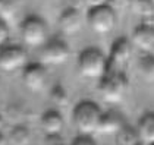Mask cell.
<instances>
[{"label":"cell","instance_id":"cell-1","mask_svg":"<svg viewBox=\"0 0 154 145\" xmlns=\"http://www.w3.org/2000/svg\"><path fill=\"white\" fill-rule=\"evenodd\" d=\"M98 92L101 98L109 104H118L120 103L129 88L128 76L123 71L107 69V72L98 79Z\"/></svg>","mask_w":154,"mask_h":145},{"label":"cell","instance_id":"cell-2","mask_svg":"<svg viewBox=\"0 0 154 145\" xmlns=\"http://www.w3.org/2000/svg\"><path fill=\"white\" fill-rule=\"evenodd\" d=\"M103 111L98 104L90 100H84L75 106L72 111V119L76 131L81 135H93L98 129V123L101 119Z\"/></svg>","mask_w":154,"mask_h":145},{"label":"cell","instance_id":"cell-3","mask_svg":"<svg viewBox=\"0 0 154 145\" xmlns=\"http://www.w3.org/2000/svg\"><path fill=\"white\" fill-rule=\"evenodd\" d=\"M78 72L87 79H100L107 72L106 54L97 47H87L79 53Z\"/></svg>","mask_w":154,"mask_h":145},{"label":"cell","instance_id":"cell-4","mask_svg":"<svg viewBox=\"0 0 154 145\" xmlns=\"http://www.w3.org/2000/svg\"><path fill=\"white\" fill-rule=\"evenodd\" d=\"M21 37L28 47H41L48 40L47 24L38 16H28L21 22Z\"/></svg>","mask_w":154,"mask_h":145},{"label":"cell","instance_id":"cell-5","mask_svg":"<svg viewBox=\"0 0 154 145\" xmlns=\"http://www.w3.org/2000/svg\"><path fill=\"white\" fill-rule=\"evenodd\" d=\"M87 22L95 34H100V35L109 34L113 31L116 25V13L110 5L93 8V9H88Z\"/></svg>","mask_w":154,"mask_h":145},{"label":"cell","instance_id":"cell-6","mask_svg":"<svg viewBox=\"0 0 154 145\" xmlns=\"http://www.w3.org/2000/svg\"><path fill=\"white\" fill-rule=\"evenodd\" d=\"M69 57H71V48L68 46V43L62 38L47 40L41 46L40 59H41V63L44 66L46 65L60 66V65H63L69 60Z\"/></svg>","mask_w":154,"mask_h":145},{"label":"cell","instance_id":"cell-7","mask_svg":"<svg viewBox=\"0 0 154 145\" xmlns=\"http://www.w3.org/2000/svg\"><path fill=\"white\" fill-rule=\"evenodd\" d=\"M26 50L18 44H5L0 47V69L3 72H15L26 65Z\"/></svg>","mask_w":154,"mask_h":145},{"label":"cell","instance_id":"cell-8","mask_svg":"<svg viewBox=\"0 0 154 145\" xmlns=\"http://www.w3.org/2000/svg\"><path fill=\"white\" fill-rule=\"evenodd\" d=\"M132 56V44L126 37L118 38L110 48V54L107 57V69L123 71Z\"/></svg>","mask_w":154,"mask_h":145},{"label":"cell","instance_id":"cell-9","mask_svg":"<svg viewBox=\"0 0 154 145\" xmlns=\"http://www.w3.org/2000/svg\"><path fill=\"white\" fill-rule=\"evenodd\" d=\"M22 82L25 88L31 92H40L47 84V71L46 66L40 63H28L24 66Z\"/></svg>","mask_w":154,"mask_h":145},{"label":"cell","instance_id":"cell-10","mask_svg":"<svg viewBox=\"0 0 154 145\" xmlns=\"http://www.w3.org/2000/svg\"><path fill=\"white\" fill-rule=\"evenodd\" d=\"M144 53L154 50V25L150 22H141L132 31V43Z\"/></svg>","mask_w":154,"mask_h":145},{"label":"cell","instance_id":"cell-11","mask_svg":"<svg viewBox=\"0 0 154 145\" xmlns=\"http://www.w3.org/2000/svg\"><path fill=\"white\" fill-rule=\"evenodd\" d=\"M57 24H59V28L62 29L63 34L72 35V34H75V32H78L81 29V24H82L81 12L76 8L69 6V8L62 11Z\"/></svg>","mask_w":154,"mask_h":145},{"label":"cell","instance_id":"cell-12","mask_svg":"<svg viewBox=\"0 0 154 145\" xmlns=\"http://www.w3.org/2000/svg\"><path fill=\"white\" fill-rule=\"evenodd\" d=\"M125 125L126 123H125L123 116L120 113L115 111V110H109L101 114L97 132L103 133V135H116Z\"/></svg>","mask_w":154,"mask_h":145},{"label":"cell","instance_id":"cell-13","mask_svg":"<svg viewBox=\"0 0 154 145\" xmlns=\"http://www.w3.org/2000/svg\"><path fill=\"white\" fill-rule=\"evenodd\" d=\"M40 126L43 132L46 133V136L60 135L65 126V120L57 110H47L40 119Z\"/></svg>","mask_w":154,"mask_h":145},{"label":"cell","instance_id":"cell-14","mask_svg":"<svg viewBox=\"0 0 154 145\" xmlns=\"http://www.w3.org/2000/svg\"><path fill=\"white\" fill-rule=\"evenodd\" d=\"M135 129H137V133H138L141 145L154 144V113L153 111L142 114Z\"/></svg>","mask_w":154,"mask_h":145},{"label":"cell","instance_id":"cell-15","mask_svg":"<svg viewBox=\"0 0 154 145\" xmlns=\"http://www.w3.org/2000/svg\"><path fill=\"white\" fill-rule=\"evenodd\" d=\"M128 11L144 19H150L154 16V5L151 0H126Z\"/></svg>","mask_w":154,"mask_h":145},{"label":"cell","instance_id":"cell-16","mask_svg":"<svg viewBox=\"0 0 154 145\" xmlns=\"http://www.w3.org/2000/svg\"><path fill=\"white\" fill-rule=\"evenodd\" d=\"M31 139H32V135H31V131L18 123L13 126V129L9 132V136H8V144L9 145H29L31 144Z\"/></svg>","mask_w":154,"mask_h":145},{"label":"cell","instance_id":"cell-17","mask_svg":"<svg viewBox=\"0 0 154 145\" xmlns=\"http://www.w3.org/2000/svg\"><path fill=\"white\" fill-rule=\"evenodd\" d=\"M138 73L147 84H154V54L145 53L138 62Z\"/></svg>","mask_w":154,"mask_h":145},{"label":"cell","instance_id":"cell-18","mask_svg":"<svg viewBox=\"0 0 154 145\" xmlns=\"http://www.w3.org/2000/svg\"><path fill=\"white\" fill-rule=\"evenodd\" d=\"M116 142L118 145H141L137 129L132 126H128V125H125L116 133Z\"/></svg>","mask_w":154,"mask_h":145},{"label":"cell","instance_id":"cell-19","mask_svg":"<svg viewBox=\"0 0 154 145\" xmlns=\"http://www.w3.org/2000/svg\"><path fill=\"white\" fill-rule=\"evenodd\" d=\"M50 100L53 101V104H56L59 107L68 106V103H69L68 89L62 84H56L54 86H51V89H50Z\"/></svg>","mask_w":154,"mask_h":145},{"label":"cell","instance_id":"cell-20","mask_svg":"<svg viewBox=\"0 0 154 145\" xmlns=\"http://www.w3.org/2000/svg\"><path fill=\"white\" fill-rule=\"evenodd\" d=\"M19 0H0V16L2 19L11 21L19 9Z\"/></svg>","mask_w":154,"mask_h":145},{"label":"cell","instance_id":"cell-21","mask_svg":"<svg viewBox=\"0 0 154 145\" xmlns=\"http://www.w3.org/2000/svg\"><path fill=\"white\" fill-rule=\"evenodd\" d=\"M8 117L13 119V120H21L24 119V109L19 106H11L8 109Z\"/></svg>","mask_w":154,"mask_h":145},{"label":"cell","instance_id":"cell-22","mask_svg":"<svg viewBox=\"0 0 154 145\" xmlns=\"http://www.w3.org/2000/svg\"><path fill=\"white\" fill-rule=\"evenodd\" d=\"M71 145H97V142L91 138V135H79L72 141Z\"/></svg>","mask_w":154,"mask_h":145},{"label":"cell","instance_id":"cell-23","mask_svg":"<svg viewBox=\"0 0 154 145\" xmlns=\"http://www.w3.org/2000/svg\"><path fill=\"white\" fill-rule=\"evenodd\" d=\"M8 38H9V28H8V24H6L3 19H0V47L6 44Z\"/></svg>","mask_w":154,"mask_h":145},{"label":"cell","instance_id":"cell-24","mask_svg":"<svg viewBox=\"0 0 154 145\" xmlns=\"http://www.w3.org/2000/svg\"><path fill=\"white\" fill-rule=\"evenodd\" d=\"M112 0H84V3L87 5L88 9H93V8H98V6H106L110 5Z\"/></svg>","mask_w":154,"mask_h":145},{"label":"cell","instance_id":"cell-25","mask_svg":"<svg viewBox=\"0 0 154 145\" xmlns=\"http://www.w3.org/2000/svg\"><path fill=\"white\" fill-rule=\"evenodd\" d=\"M46 144L47 145H65L60 135H50V136H47Z\"/></svg>","mask_w":154,"mask_h":145},{"label":"cell","instance_id":"cell-26","mask_svg":"<svg viewBox=\"0 0 154 145\" xmlns=\"http://www.w3.org/2000/svg\"><path fill=\"white\" fill-rule=\"evenodd\" d=\"M0 145H9L8 144V136H5L2 132H0Z\"/></svg>","mask_w":154,"mask_h":145},{"label":"cell","instance_id":"cell-27","mask_svg":"<svg viewBox=\"0 0 154 145\" xmlns=\"http://www.w3.org/2000/svg\"><path fill=\"white\" fill-rule=\"evenodd\" d=\"M3 125H5V119H3V116L0 114V131H2V128H3Z\"/></svg>","mask_w":154,"mask_h":145},{"label":"cell","instance_id":"cell-28","mask_svg":"<svg viewBox=\"0 0 154 145\" xmlns=\"http://www.w3.org/2000/svg\"><path fill=\"white\" fill-rule=\"evenodd\" d=\"M151 2H153V5H154V0H151Z\"/></svg>","mask_w":154,"mask_h":145},{"label":"cell","instance_id":"cell-29","mask_svg":"<svg viewBox=\"0 0 154 145\" xmlns=\"http://www.w3.org/2000/svg\"><path fill=\"white\" fill-rule=\"evenodd\" d=\"M150 145H154V144H150Z\"/></svg>","mask_w":154,"mask_h":145}]
</instances>
